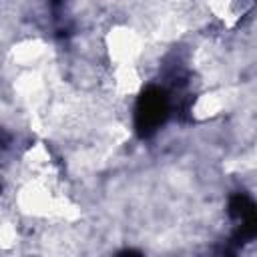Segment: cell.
I'll use <instances>...</instances> for the list:
<instances>
[{
  "label": "cell",
  "mask_w": 257,
  "mask_h": 257,
  "mask_svg": "<svg viewBox=\"0 0 257 257\" xmlns=\"http://www.w3.org/2000/svg\"><path fill=\"white\" fill-rule=\"evenodd\" d=\"M167 112H169V102L165 92L157 86L147 88L137 102V112H135L137 133L141 137H149L163 124V120L167 118Z\"/></svg>",
  "instance_id": "1"
},
{
  "label": "cell",
  "mask_w": 257,
  "mask_h": 257,
  "mask_svg": "<svg viewBox=\"0 0 257 257\" xmlns=\"http://www.w3.org/2000/svg\"><path fill=\"white\" fill-rule=\"evenodd\" d=\"M229 213L237 221H241V235L243 237H253L255 235V205L249 197L245 195H233L229 201Z\"/></svg>",
  "instance_id": "2"
}]
</instances>
